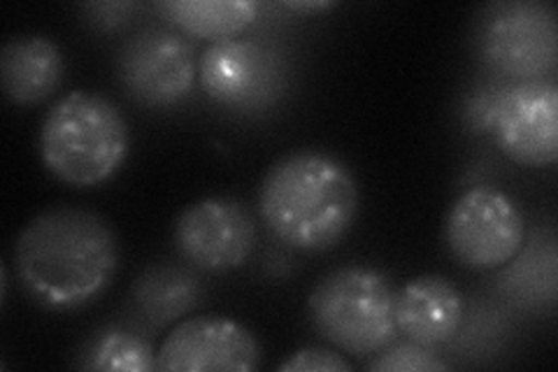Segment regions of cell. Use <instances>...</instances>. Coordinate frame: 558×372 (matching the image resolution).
I'll return each mask as SVG.
<instances>
[{
	"mask_svg": "<svg viewBox=\"0 0 558 372\" xmlns=\"http://www.w3.org/2000/svg\"><path fill=\"white\" fill-rule=\"evenodd\" d=\"M119 238L108 219L82 207H51L14 242V268L26 293L49 310L89 305L112 285Z\"/></svg>",
	"mask_w": 558,
	"mask_h": 372,
	"instance_id": "obj_1",
	"label": "cell"
},
{
	"mask_svg": "<svg viewBox=\"0 0 558 372\" xmlns=\"http://www.w3.org/2000/svg\"><path fill=\"white\" fill-rule=\"evenodd\" d=\"M258 209L277 240L301 252H326L356 221V177L326 152H293L266 172Z\"/></svg>",
	"mask_w": 558,
	"mask_h": 372,
	"instance_id": "obj_2",
	"label": "cell"
},
{
	"mask_svg": "<svg viewBox=\"0 0 558 372\" xmlns=\"http://www.w3.org/2000/svg\"><path fill=\"white\" fill-rule=\"evenodd\" d=\"M131 133L117 105L94 92H73L54 103L40 129L47 170L70 187H98L124 166Z\"/></svg>",
	"mask_w": 558,
	"mask_h": 372,
	"instance_id": "obj_3",
	"label": "cell"
},
{
	"mask_svg": "<svg viewBox=\"0 0 558 372\" xmlns=\"http://www.w3.org/2000/svg\"><path fill=\"white\" fill-rule=\"evenodd\" d=\"M393 298L391 281L379 271L344 265L319 279L307 310L312 326L326 343L365 359L398 338Z\"/></svg>",
	"mask_w": 558,
	"mask_h": 372,
	"instance_id": "obj_4",
	"label": "cell"
},
{
	"mask_svg": "<svg viewBox=\"0 0 558 372\" xmlns=\"http://www.w3.org/2000/svg\"><path fill=\"white\" fill-rule=\"evenodd\" d=\"M477 59L512 82L549 77L558 63L556 10L545 0H496L473 22Z\"/></svg>",
	"mask_w": 558,
	"mask_h": 372,
	"instance_id": "obj_5",
	"label": "cell"
},
{
	"mask_svg": "<svg viewBox=\"0 0 558 372\" xmlns=\"http://www.w3.org/2000/svg\"><path fill=\"white\" fill-rule=\"evenodd\" d=\"M486 129L519 166L543 168L558 158V86L551 77L512 82L486 105Z\"/></svg>",
	"mask_w": 558,
	"mask_h": 372,
	"instance_id": "obj_6",
	"label": "cell"
},
{
	"mask_svg": "<svg viewBox=\"0 0 558 372\" xmlns=\"http://www.w3.org/2000/svg\"><path fill=\"white\" fill-rule=\"evenodd\" d=\"M445 240L451 254L465 268H500L521 250V209L508 193L494 187H473L463 191L449 207Z\"/></svg>",
	"mask_w": 558,
	"mask_h": 372,
	"instance_id": "obj_7",
	"label": "cell"
},
{
	"mask_svg": "<svg viewBox=\"0 0 558 372\" xmlns=\"http://www.w3.org/2000/svg\"><path fill=\"white\" fill-rule=\"evenodd\" d=\"M117 70L133 100L147 108H168L184 100L194 88L196 47L178 31L149 26L121 45Z\"/></svg>",
	"mask_w": 558,
	"mask_h": 372,
	"instance_id": "obj_8",
	"label": "cell"
},
{
	"mask_svg": "<svg viewBox=\"0 0 558 372\" xmlns=\"http://www.w3.org/2000/svg\"><path fill=\"white\" fill-rule=\"evenodd\" d=\"M174 247L198 271H233L254 252L256 221L252 212L231 196L201 199L184 207L174 221Z\"/></svg>",
	"mask_w": 558,
	"mask_h": 372,
	"instance_id": "obj_9",
	"label": "cell"
},
{
	"mask_svg": "<svg viewBox=\"0 0 558 372\" xmlns=\"http://www.w3.org/2000/svg\"><path fill=\"white\" fill-rule=\"evenodd\" d=\"M205 94L231 110H264L284 86V65L277 51L250 38L209 45L198 59Z\"/></svg>",
	"mask_w": 558,
	"mask_h": 372,
	"instance_id": "obj_10",
	"label": "cell"
},
{
	"mask_svg": "<svg viewBox=\"0 0 558 372\" xmlns=\"http://www.w3.org/2000/svg\"><path fill=\"white\" fill-rule=\"evenodd\" d=\"M260 365L256 335L229 316H194L174 326L156 351L159 372H252Z\"/></svg>",
	"mask_w": 558,
	"mask_h": 372,
	"instance_id": "obj_11",
	"label": "cell"
},
{
	"mask_svg": "<svg viewBox=\"0 0 558 372\" xmlns=\"http://www.w3.org/2000/svg\"><path fill=\"white\" fill-rule=\"evenodd\" d=\"M396 328L405 340L435 349L447 345L463 324V296L442 275H422L393 298Z\"/></svg>",
	"mask_w": 558,
	"mask_h": 372,
	"instance_id": "obj_12",
	"label": "cell"
},
{
	"mask_svg": "<svg viewBox=\"0 0 558 372\" xmlns=\"http://www.w3.org/2000/svg\"><path fill=\"white\" fill-rule=\"evenodd\" d=\"M63 75V51L49 35H14L0 51V82L5 98L22 108L49 98L61 86Z\"/></svg>",
	"mask_w": 558,
	"mask_h": 372,
	"instance_id": "obj_13",
	"label": "cell"
},
{
	"mask_svg": "<svg viewBox=\"0 0 558 372\" xmlns=\"http://www.w3.org/2000/svg\"><path fill=\"white\" fill-rule=\"evenodd\" d=\"M201 279L172 263H156L135 279L131 303L135 312L154 328L178 322L201 303Z\"/></svg>",
	"mask_w": 558,
	"mask_h": 372,
	"instance_id": "obj_14",
	"label": "cell"
},
{
	"mask_svg": "<svg viewBox=\"0 0 558 372\" xmlns=\"http://www.w3.org/2000/svg\"><path fill=\"white\" fill-rule=\"evenodd\" d=\"M159 10L182 33L213 45L233 40L258 14L254 0H166Z\"/></svg>",
	"mask_w": 558,
	"mask_h": 372,
	"instance_id": "obj_15",
	"label": "cell"
},
{
	"mask_svg": "<svg viewBox=\"0 0 558 372\" xmlns=\"http://www.w3.org/2000/svg\"><path fill=\"white\" fill-rule=\"evenodd\" d=\"M80 368L105 372H151L156 370V351L143 335L121 326H108L92 335V340L84 345Z\"/></svg>",
	"mask_w": 558,
	"mask_h": 372,
	"instance_id": "obj_16",
	"label": "cell"
},
{
	"mask_svg": "<svg viewBox=\"0 0 558 372\" xmlns=\"http://www.w3.org/2000/svg\"><path fill=\"white\" fill-rule=\"evenodd\" d=\"M373 372H442L449 370V363L442 361L438 353L428 347L398 338L375 353V359L368 363Z\"/></svg>",
	"mask_w": 558,
	"mask_h": 372,
	"instance_id": "obj_17",
	"label": "cell"
},
{
	"mask_svg": "<svg viewBox=\"0 0 558 372\" xmlns=\"http://www.w3.org/2000/svg\"><path fill=\"white\" fill-rule=\"evenodd\" d=\"M279 372H349L352 363L344 361L340 353L322 347H303L293 351L291 357L277 365Z\"/></svg>",
	"mask_w": 558,
	"mask_h": 372,
	"instance_id": "obj_18",
	"label": "cell"
},
{
	"mask_svg": "<svg viewBox=\"0 0 558 372\" xmlns=\"http://www.w3.org/2000/svg\"><path fill=\"white\" fill-rule=\"evenodd\" d=\"M289 8H293V10H322V8H330V3H289Z\"/></svg>",
	"mask_w": 558,
	"mask_h": 372,
	"instance_id": "obj_19",
	"label": "cell"
}]
</instances>
